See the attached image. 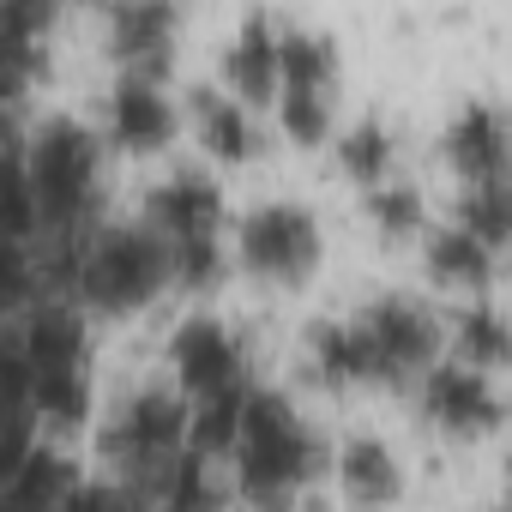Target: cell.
Listing matches in <instances>:
<instances>
[{
  "instance_id": "obj_1",
  "label": "cell",
  "mask_w": 512,
  "mask_h": 512,
  "mask_svg": "<svg viewBox=\"0 0 512 512\" xmlns=\"http://www.w3.org/2000/svg\"><path fill=\"white\" fill-rule=\"evenodd\" d=\"M235 482H241V500L253 506H290L314 470H320V440L302 428L296 404L272 386H247V410H241V428H235Z\"/></svg>"
},
{
  "instance_id": "obj_2",
  "label": "cell",
  "mask_w": 512,
  "mask_h": 512,
  "mask_svg": "<svg viewBox=\"0 0 512 512\" xmlns=\"http://www.w3.org/2000/svg\"><path fill=\"white\" fill-rule=\"evenodd\" d=\"M25 175L37 199V229L43 235H91L97 229V199H103V151L97 133L55 115L25 139Z\"/></svg>"
},
{
  "instance_id": "obj_3",
  "label": "cell",
  "mask_w": 512,
  "mask_h": 512,
  "mask_svg": "<svg viewBox=\"0 0 512 512\" xmlns=\"http://www.w3.org/2000/svg\"><path fill=\"white\" fill-rule=\"evenodd\" d=\"M169 290V247L151 223H97L79 247L73 296L91 314H139Z\"/></svg>"
},
{
  "instance_id": "obj_4",
  "label": "cell",
  "mask_w": 512,
  "mask_h": 512,
  "mask_svg": "<svg viewBox=\"0 0 512 512\" xmlns=\"http://www.w3.org/2000/svg\"><path fill=\"white\" fill-rule=\"evenodd\" d=\"M187 446V398L169 386H145L133 392L103 428H97V452L115 470V482L133 494V506H151V476L163 470L169 452Z\"/></svg>"
},
{
  "instance_id": "obj_5",
  "label": "cell",
  "mask_w": 512,
  "mask_h": 512,
  "mask_svg": "<svg viewBox=\"0 0 512 512\" xmlns=\"http://www.w3.org/2000/svg\"><path fill=\"white\" fill-rule=\"evenodd\" d=\"M350 326L368 350V386H416V374L440 356V320L416 296H380Z\"/></svg>"
},
{
  "instance_id": "obj_6",
  "label": "cell",
  "mask_w": 512,
  "mask_h": 512,
  "mask_svg": "<svg viewBox=\"0 0 512 512\" xmlns=\"http://www.w3.org/2000/svg\"><path fill=\"white\" fill-rule=\"evenodd\" d=\"M241 266L260 284H278V290L308 284V272L320 266V223H314V211H302V205L247 211V223H241Z\"/></svg>"
},
{
  "instance_id": "obj_7",
  "label": "cell",
  "mask_w": 512,
  "mask_h": 512,
  "mask_svg": "<svg viewBox=\"0 0 512 512\" xmlns=\"http://www.w3.org/2000/svg\"><path fill=\"white\" fill-rule=\"evenodd\" d=\"M422 416L452 434V440H482L500 428L506 404L494 392V374L488 368H470V362H428L422 374Z\"/></svg>"
},
{
  "instance_id": "obj_8",
  "label": "cell",
  "mask_w": 512,
  "mask_h": 512,
  "mask_svg": "<svg viewBox=\"0 0 512 512\" xmlns=\"http://www.w3.org/2000/svg\"><path fill=\"white\" fill-rule=\"evenodd\" d=\"M175 37H181V7H175V0H115L109 55H115L121 73L169 79V67H175Z\"/></svg>"
},
{
  "instance_id": "obj_9",
  "label": "cell",
  "mask_w": 512,
  "mask_h": 512,
  "mask_svg": "<svg viewBox=\"0 0 512 512\" xmlns=\"http://www.w3.org/2000/svg\"><path fill=\"white\" fill-rule=\"evenodd\" d=\"M169 368H175L181 398H199V392H217L229 380H247V350H241V338L223 320L193 314L169 338Z\"/></svg>"
},
{
  "instance_id": "obj_10",
  "label": "cell",
  "mask_w": 512,
  "mask_h": 512,
  "mask_svg": "<svg viewBox=\"0 0 512 512\" xmlns=\"http://www.w3.org/2000/svg\"><path fill=\"white\" fill-rule=\"evenodd\" d=\"M109 139L127 157H151V151H163L175 139V103H169L163 79H139V73L115 79V91H109Z\"/></svg>"
},
{
  "instance_id": "obj_11",
  "label": "cell",
  "mask_w": 512,
  "mask_h": 512,
  "mask_svg": "<svg viewBox=\"0 0 512 512\" xmlns=\"http://www.w3.org/2000/svg\"><path fill=\"white\" fill-rule=\"evenodd\" d=\"M145 223H151L163 241H199V235H217V223H223V193H217L205 175L181 169V175H169L163 187H151V199H145Z\"/></svg>"
},
{
  "instance_id": "obj_12",
  "label": "cell",
  "mask_w": 512,
  "mask_h": 512,
  "mask_svg": "<svg viewBox=\"0 0 512 512\" xmlns=\"http://www.w3.org/2000/svg\"><path fill=\"white\" fill-rule=\"evenodd\" d=\"M446 163L458 181H494L506 175V121L494 103H464L446 121Z\"/></svg>"
},
{
  "instance_id": "obj_13",
  "label": "cell",
  "mask_w": 512,
  "mask_h": 512,
  "mask_svg": "<svg viewBox=\"0 0 512 512\" xmlns=\"http://www.w3.org/2000/svg\"><path fill=\"white\" fill-rule=\"evenodd\" d=\"M31 422L49 434H79L91 422V368L85 362H55V368H31V398H25Z\"/></svg>"
},
{
  "instance_id": "obj_14",
  "label": "cell",
  "mask_w": 512,
  "mask_h": 512,
  "mask_svg": "<svg viewBox=\"0 0 512 512\" xmlns=\"http://www.w3.org/2000/svg\"><path fill=\"white\" fill-rule=\"evenodd\" d=\"M19 338H25V356L31 368H55V362H91V332L79 320V308L67 296H49L37 308H25L19 320Z\"/></svg>"
},
{
  "instance_id": "obj_15",
  "label": "cell",
  "mask_w": 512,
  "mask_h": 512,
  "mask_svg": "<svg viewBox=\"0 0 512 512\" xmlns=\"http://www.w3.org/2000/svg\"><path fill=\"white\" fill-rule=\"evenodd\" d=\"M223 79L241 103H272L278 97V31L266 13H253L235 31V49L223 55Z\"/></svg>"
},
{
  "instance_id": "obj_16",
  "label": "cell",
  "mask_w": 512,
  "mask_h": 512,
  "mask_svg": "<svg viewBox=\"0 0 512 512\" xmlns=\"http://www.w3.org/2000/svg\"><path fill=\"white\" fill-rule=\"evenodd\" d=\"M308 380L326 386V392L368 386V350H362V338H356L350 320H320V326H308Z\"/></svg>"
},
{
  "instance_id": "obj_17",
  "label": "cell",
  "mask_w": 512,
  "mask_h": 512,
  "mask_svg": "<svg viewBox=\"0 0 512 512\" xmlns=\"http://www.w3.org/2000/svg\"><path fill=\"white\" fill-rule=\"evenodd\" d=\"M494 260L500 253L488 241H476L464 223H446L428 235V278L452 284V290H488L494 284Z\"/></svg>"
},
{
  "instance_id": "obj_18",
  "label": "cell",
  "mask_w": 512,
  "mask_h": 512,
  "mask_svg": "<svg viewBox=\"0 0 512 512\" xmlns=\"http://www.w3.org/2000/svg\"><path fill=\"white\" fill-rule=\"evenodd\" d=\"M79 470L55 452V446H25V458L7 470V482H0V506H67Z\"/></svg>"
},
{
  "instance_id": "obj_19",
  "label": "cell",
  "mask_w": 512,
  "mask_h": 512,
  "mask_svg": "<svg viewBox=\"0 0 512 512\" xmlns=\"http://www.w3.org/2000/svg\"><path fill=\"white\" fill-rule=\"evenodd\" d=\"M278 91H338V43L320 31H278Z\"/></svg>"
},
{
  "instance_id": "obj_20",
  "label": "cell",
  "mask_w": 512,
  "mask_h": 512,
  "mask_svg": "<svg viewBox=\"0 0 512 512\" xmlns=\"http://www.w3.org/2000/svg\"><path fill=\"white\" fill-rule=\"evenodd\" d=\"M338 482L356 506H392L404 494V476L392 464V452L374 440V434H356L344 452H338Z\"/></svg>"
},
{
  "instance_id": "obj_21",
  "label": "cell",
  "mask_w": 512,
  "mask_h": 512,
  "mask_svg": "<svg viewBox=\"0 0 512 512\" xmlns=\"http://www.w3.org/2000/svg\"><path fill=\"white\" fill-rule=\"evenodd\" d=\"M241 410H247V380H229V386H217V392L187 398V446L205 452V458H223V452L235 446Z\"/></svg>"
},
{
  "instance_id": "obj_22",
  "label": "cell",
  "mask_w": 512,
  "mask_h": 512,
  "mask_svg": "<svg viewBox=\"0 0 512 512\" xmlns=\"http://www.w3.org/2000/svg\"><path fill=\"white\" fill-rule=\"evenodd\" d=\"M193 121H199V145L211 157H223V163H247L253 157V121H247V109L235 97H223L211 85L193 91Z\"/></svg>"
},
{
  "instance_id": "obj_23",
  "label": "cell",
  "mask_w": 512,
  "mask_h": 512,
  "mask_svg": "<svg viewBox=\"0 0 512 512\" xmlns=\"http://www.w3.org/2000/svg\"><path fill=\"white\" fill-rule=\"evenodd\" d=\"M452 223H464L476 241H488V247L500 253L506 235H512V193H506V175H494V181H464Z\"/></svg>"
},
{
  "instance_id": "obj_24",
  "label": "cell",
  "mask_w": 512,
  "mask_h": 512,
  "mask_svg": "<svg viewBox=\"0 0 512 512\" xmlns=\"http://www.w3.org/2000/svg\"><path fill=\"white\" fill-rule=\"evenodd\" d=\"M368 193V217H374V229L386 235V241H416L422 235V223H428V205H422V193L416 187H404V181H374V187H362Z\"/></svg>"
},
{
  "instance_id": "obj_25",
  "label": "cell",
  "mask_w": 512,
  "mask_h": 512,
  "mask_svg": "<svg viewBox=\"0 0 512 512\" xmlns=\"http://www.w3.org/2000/svg\"><path fill=\"white\" fill-rule=\"evenodd\" d=\"M452 344H458V362L494 374V368L506 362V320H500V308H488V302L464 308L458 326H452Z\"/></svg>"
},
{
  "instance_id": "obj_26",
  "label": "cell",
  "mask_w": 512,
  "mask_h": 512,
  "mask_svg": "<svg viewBox=\"0 0 512 512\" xmlns=\"http://www.w3.org/2000/svg\"><path fill=\"white\" fill-rule=\"evenodd\" d=\"M338 163H344V175H350L356 187L386 181V175H392V133H386L380 121H356V127L344 133V145H338Z\"/></svg>"
},
{
  "instance_id": "obj_27",
  "label": "cell",
  "mask_w": 512,
  "mask_h": 512,
  "mask_svg": "<svg viewBox=\"0 0 512 512\" xmlns=\"http://www.w3.org/2000/svg\"><path fill=\"white\" fill-rule=\"evenodd\" d=\"M169 247V284L175 290H211L217 278H223V247H217V235H199V241H163Z\"/></svg>"
},
{
  "instance_id": "obj_28",
  "label": "cell",
  "mask_w": 512,
  "mask_h": 512,
  "mask_svg": "<svg viewBox=\"0 0 512 512\" xmlns=\"http://www.w3.org/2000/svg\"><path fill=\"white\" fill-rule=\"evenodd\" d=\"M31 296H37V253H31V241L0 235V320L25 314Z\"/></svg>"
},
{
  "instance_id": "obj_29",
  "label": "cell",
  "mask_w": 512,
  "mask_h": 512,
  "mask_svg": "<svg viewBox=\"0 0 512 512\" xmlns=\"http://www.w3.org/2000/svg\"><path fill=\"white\" fill-rule=\"evenodd\" d=\"M278 127L290 133V145H326L332 97H320V91H278Z\"/></svg>"
}]
</instances>
